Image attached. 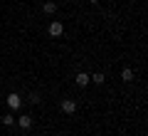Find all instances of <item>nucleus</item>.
Segmentation results:
<instances>
[{
  "instance_id": "obj_7",
  "label": "nucleus",
  "mask_w": 148,
  "mask_h": 136,
  "mask_svg": "<svg viewBox=\"0 0 148 136\" xmlns=\"http://www.w3.org/2000/svg\"><path fill=\"white\" fill-rule=\"evenodd\" d=\"M121 79H123V82H133V69L131 67H123L121 69Z\"/></svg>"
},
{
  "instance_id": "obj_8",
  "label": "nucleus",
  "mask_w": 148,
  "mask_h": 136,
  "mask_svg": "<svg viewBox=\"0 0 148 136\" xmlns=\"http://www.w3.org/2000/svg\"><path fill=\"white\" fill-rule=\"evenodd\" d=\"M89 82H94V84H104V82H106V77H104L101 72H96L94 77H89Z\"/></svg>"
},
{
  "instance_id": "obj_1",
  "label": "nucleus",
  "mask_w": 148,
  "mask_h": 136,
  "mask_svg": "<svg viewBox=\"0 0 148 136\" xmlns=\"http://www.w3.org/2000/svg\"><path fill=\"white\" fill-rule=\"evenodd\" d=\"M8 106H10L12 111H17V109L22 106V97L15 94V92H12V94H8Z\"/></svg>"
},
{
  "instance_id": "obj_4",
  "label": "nucleus",
  "mask_w": 148,
  "mask_h": 136,
  "mask_svg": "<svg viewBox=\"0 0 148 136\" xmlns=\"http://www.w3.org/2000/svg\"><path fill=\"white\" fill-rule=\"evenodd\" d=\"M17 126H20V129H25V131L32 129V116H30V114H22L20 119H17Z\"/></svg>"
},
{
  "instance_id": "obj_10",
  "label": "nucleus",
  "mask_w": 148,
  "mask_h": 136,
  "mask_svg": "<svg viewBox=\"0 0 148 136\" xmlns=\"http://www.w3.org/2000/svg\"><path fill=\"white\" fill-rule=\"evenodd\" d=\"M27 99H30V101H32V104H40V101H42V99H40V94H35V92H32V94H30V97H27Z\"/></svg>"
},
{
  "instance_id": "obj_5",
  "label": "nucleus",
  "mask_w": 148,
  "mask_h": 136,
  "mask_svg": "<svg viewBox=\"0 0 148 136\" xmlns=\"http://www.w3.org/2000/svg\"><path fill=\"white\" fill-rule=\"evenodd\" d=\"M74 82L79 84V87H86V84H89V74H86V72H79L77 77H74Z\"/></svg>"
},
{
  "instance_id": "obj_6",
  "label": "nucleus",
  "mask_w": 148,
  "mask_h": 136,
  "mask_svg": "<svg viewBox=\"0 0 148 136\" xmlns=\"http://www.w3.org/2000/svg\"><path fill=\"white\" fill-rule=\"evenodd\" d=\"M42 10L47 12V15H52V12H57V3H54V0H47V3L42 5Z\"/></svg>"
},
{
  "instance_id": "obj_9",
  "label": "nucleus",
  "mask_w": 148,
  "mask_h": 136,
  "mask_svg": "<svg viewBox=\"0 0 148 136\" xmlns=\"http://www.w3.org/2000/svg\"><path fill=\"white\" fill-rule=\"evenodd\" d=\"M3 124H5V126H15V116H12V114H5V116H3Z\"/></svg>"
},
{
  "instance_id": "obj_3",
  "label": "nucleus",
  "mask_w": 148,
  "mask_h": 136,
  "mask_svg": "<svg viewBox=\"0 0 148 136\" xmlns=\"http://www.w3.org/2000/svg\"><path fill=\"white\" fill-rule=\"evenodd\" d=\"M62 111L64 114H74L77 111V101L74 99H62Z\"/></svg>"
},
{
  "instance_id": "obj_2",
  "label": "nucleus",
  "mask_w": 148,
  "mask_h": 136,
  "mask_svg": "<svg viewBox=\"0 0 148 136\" xmlns=\"http://www.w3.org/2000/svg\"><path fill=\"white\" fill-rule=\"evenodd\" d=\"M47 32H49L52 37H59V35L64 32V25H62L59 20H52V22H49V27H47Z\"/></svg>"
}]
</instances>
